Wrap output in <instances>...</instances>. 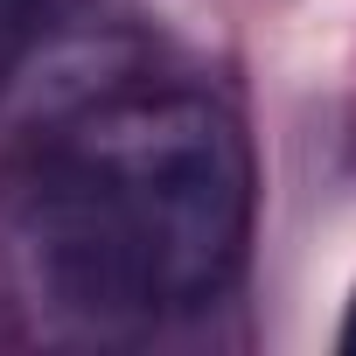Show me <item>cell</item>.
I'll use <instances>...</instances> for the list:
<instances>
[{
	"label": "cell",
	"mask_w": 356,
	"mask_h": 356,
	"mask_svg": "<svg viewBox=\"0 0 356 356\" xmlns=\"http://www.w3.org/2000/svg\"><path fill=\"white\" fill-rule=\"evenodd\" d=\"M56 140L119 203L161 307L231 293L252 245V147L203 91H112L56 126Z\"/></svg>",
	"instance_id": "1"
},
{
	"label": "cell",
	"mask_w": 356,
	"mask_h": 356,
	"mask_svg": "<svg viewBox=\"0 0 356 356\" xmlns=\"http://www.w3.org/2000/svg\"><path fill=\"white\" fill-rule=\"evenodd\" d=\"M161 293L105 182L49 133L0 168V335L29 349H126Z\"/></svg>",
	"instance_id": "2"
},
{
	"label": "cell",
	"mask_w": 356,
	"mask_h": 356,
	"mask_svg": "<svg viewBox=\"0 0 356 356\" xmlns=\"http://www.w3.org/2000/svg\"><path fill=\"white\" fill-rule=\"evenodd\" d=\"M35 15H42V0H0V77H8V70H15V56L29 49Z\"/></svg>",
	"instance_id": "3"
},
{
	"label": "cell",
	"mask_w": 356,
	"mask_h": 356,
	"mask_svg": "<svg viewBox=\"0 0 356 356\" xmlns=\"http://www.w3.org/2000/svg\"><path fill=\"white\" fill-rule=\"evenodd\" d=\"M335 342H342V356H356V300H349V314H342V335H335Z\"/></svg>",
	"instance_id": "4"
}]
</instances>
